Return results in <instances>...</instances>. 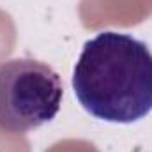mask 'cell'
Segmentation results:
<instances>
[{
	"instance_id": "cell-1",
	"label": "cell",
	"mask_w": 152,
	"mask_h": 152,
	"mask_svg": "<svg viewBox=\"0 0 152 152\" xmlns=\"http://www.w3.org/2000/svg\"><path fill=\"white\" fill-rule=\"evenodd\" d=\"M80 104L99 120L131 124L152 112V53L129 34L87 41L73 71Z\"/></svg>"
},
{
	"instance_id": "cell-2",
	"label": "cell",
	"mask_w": 152,
	"mask_h": 152,
	"mask_svg": "<svg viewBox=\"0 0 152 152\" xmlns=\"http://www.w3.org/2000/svg\"><path fill=\"white\" fill-rule=\"evenodd\" d=\"M62 81L48 64L11 58L0 64V129L27 133L51 122L62 104Z\"/></svg>"
}]
</instances>
